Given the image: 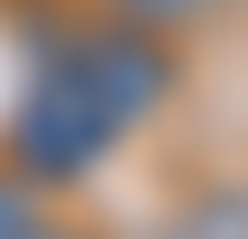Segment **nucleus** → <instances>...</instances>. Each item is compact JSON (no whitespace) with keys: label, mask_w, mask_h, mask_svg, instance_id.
<instances>
[{"label":"nucleus","mask_w":248,"mask_h":239,"mask_svg":"<svg viewBox=\"0 0 248 239\" xmlns=\"http://www.w3.org/2000/svg\"><path fill=\"white\" fill-rule=\"evenodd\" d=\"M120 138H129V129H120V111L92 92L74 28L37 37V64H28L18 101H9V175H18V184H83Z\"/></svg>","instance_id":"nucleus-1"},{"label":"nucleus","mask_w":248,"mask_h":239,"mask_svg":"<svg viewBox=\"0 0 248 239\" xmlns=\"http://www.w3.org/2000/svg\"><path fill=\"white\" fill-rule=\"evenodd\" d=\"M74 46H83L92 92L120 111V129H138V120L175 92V55H166V37H147V28H129V18H110V28H74Z\"/></svg>","instance_id":"nucleus-2"},{"label":"nucleus","mask_w":248,"mask_h":239,"mask_svg":"<svg viewBox=\"0 0 248 239\" xmlns=\"http://www.w3.org/2000/svg\"><path fill=\"white\" fill-rule=\"evenodd\" d=\"M166 239H248V184H212V193H193V203L175 212Z\"/></svg>","instance_id":"nucleus-3"},{"label":"nucleus","mask_w":248,"mask_h":239,"mask_svg":"<svg viewBox=\"0 0 248 239\" xmlns=\"http://www.w3.org/2000/svg\"><path fill=\"white\" fill-rule=\"evenodd\" d=\"M129 28H147V37H166V28H193L202 9H221V0H110Z\"/></svg>","instance_id":"nucleus-4"},{"label":"nucleus","mask_w":248,"mask_h":239,"mask_svg":"<svg viewBox=\"0 0 248 239\" xmlns=\"http://www.w3.org/2000/svg\"><path fill=\"white\" fill-rule=\"evenodd\" d=\"M37 184H18V175H0V239H28L37 230V203H28Z\"/></svg>","instance_id":"nucleus-5"},{"label":"nucleus","mask_w":248,"mask_h":239,"mask_svg":"<svg viewBox=\"0 0 248 239\" xmlns=\"http://www.w3.org/2000/svg\"><path fill=\"white\" fill-rule=\"evenodd\" d=\"M28 239H83V230H55V221H37V230H28Z\"/></svg>","instance_id":"nucleus-6"}]
</instances>
